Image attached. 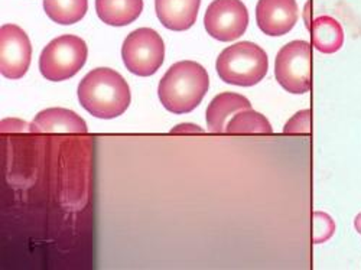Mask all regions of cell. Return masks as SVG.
<instances>
[{
	"mask_svg": "<svg viewBox=\"0 0 361 270\" xmlns=\"http://www.w3.org/2000/svg\"><path fill=\"white\" fill-rule=\"evenodd\" d=\"M44 9L52 22L73 25L85 16L88 0H44Z\"/></svg>",
	"mask_w": 361,
	"mask_h": 270,
	"instance_id": "obj_15",
	"label": "cell"
},
{
	"mask_svg": "<svg viewBox=\"0 0 361 270\" xmlns=\"http://www.w3.org/2000/svg\"><path fill=\"white\" fill-rule=\"evenodd\" d=\"M226 132L230 135H270L274 132L272 125L262 114L253 109L238 111L226 126Z\"/></svg>",
	"mask_w": 361,
	"mask_h": 270,
	"instance_id": "obj_16",
	"label": "cell"
},
{
	"mask_svg": "<svg viewBox=\"0 0 361 270\" xmlns=\"http://www.w3.org/2000/svg\"><path fill=\"white\" fill-rule=\"evenodd\" d=\"M311 45L322 54H336L344 44L341 23L331 16H318L310 25Z\"/></svg>",
	"mask_w": 361,
	"mask_h": 270,
	"instance_id": "obj_13",
	"label": "cell"
},
{
	"mask_svg": "<svg viewBox=\"0 0 361 270\" xmlns=\"http://www.w3.org/2000/svg\"><path fill=\"white\" fill-rule=\"evenodd\" d=\"M354 227H355V230L361 234V213L355 217V220H354Z\"/></svg>",
	"mask_w": 361,
	"mask_h": 270,
	"instance_id": "obj_21",
	"label": "cell"
},
{
	"mask_svg": "<svg viewBox=\"0 0 361 270\" xmlns=\"http://www.w3.org/2000/svg\"><path fill=\"white\" fill-rule=\"evenodd\" d=\"M201 0H155V11L161 23L171 31L190 29L198 16Z\"/></svg>",
	"mask_w": 361,
	"mask_h": 270,
	"instance_id": "obj_11",
	"label": "cell"
},
{
	"mask_svg": "<svg viewBox=\"0 0 361 270\" xmlns=\"http://www.w3.org/2000/svg\"><path fill=\"white\" fill-rule=\"evenodd\" d=\"M32 47L26 32L18 25L0 27V71L9 80L22 78L31 66Z\"/></svg>",
	"mask_w": 361,
	"mask_h": 270,
	"instance_id": "obj_8",
	"label": "cell"
},
{
	"mask_svg": "<svg viewBox=\"0 0 361 270\" xmlns=\"http://www.w3.org/2000/svg\"><path fill=\"white\" fill-rule=\"evenodd\" d=\"M172 135H188V133H204V130L197 126V125H191V123H183V125H178L171 130Z\"/></svg>",
	"mask_w": 361,
	"mask_h": 270,
	"instance_id": "obj_20",
	"label": "cell"
},
{
	"mask_svg": "<svg viewBox=\"0 0 361 270\" xmlns=\"http://www.w3.org/2000/svg\"><path fill=\"white\" fill-rule=\"evenodd\" d=\"M88 49L80 37L61 35L52 39L39 58L41 74L49 81H66L85 64Z\"/></svg>",
	"mask_w": 361,
	"mask_h": 270,
	"instance_id": "obj_4",
	"label": "cell"
},
{
	"mask_svg": "<svg viewBox=\"0 0 361 270\" xmlns=\"http://www.w3.org/2000/svg\"><path fill=\"white\" fill-rule=\"evenodd\" d=\"M209 87L207 70L195 61H179L162 77L158 94L166 110L175 114L190 113L200 106Z\"/></svg>",
	"mask_w": 361,
	"mask_h": 270,
	"instance_id": "obj_2",
	"label": "cell"
},
{
	"mask_svg": "<svg viewBox=\"0 0 361 270\" xmlns=\"http://www.w3.org/2000/svg\"><path fill=\"white\" fill-rule=\"evenodd\" d=\"M312 111L310 109L300 110L292 116L283 128L285 135H310L312 125Z\"/></svg>",
	"mask_w": 361,
	"mask_h": 270,
	"instance_id": "obj_18",
	"label": "cell"
},
{
	"mask_svg": "<svg viewBox=\"0 0 361 270\" xmlns=\"http://www.w3.org/2000/svg\"><path fill=\"white\" fill-rule=\"evenodd\" d=\"M252 109L250 102L237 93H221L213 99V102L208 104L205 118L208 130L212 133H223L226 130V120L231 114H237L238 111H243Z\"/></svg>",
	"mask_w": 361,
	"mask_h": 270,
	"instance_id": "obj_12",
	"label": "cell"
},
{
	"mask_svg": "<svg viewBox=\"0 0 361 270\" xmlns=\"http://www.w3.org/2000/svg\"><path fill=\"white\" fill-rule=\"evenodd\" d=\"M29 132L32 133H87L84 120L68 109H47L34 118L29 125Z\"/></svg>",
	"mask_w": 361,
	"mask_h": 270,
	"instance_id": "obj_10",
	"label": "cell"
},
{
	"mask_svg": "<svg viewBox=\"0 0 361 270\" xmlns=\"http://www.w3.org/2000/svg\"><path fill=\"white\" fill-rule=\"evenodd\" d=\"M27 128H29V125H26L23 120H19V118H6L2 122V133L25 132Z\"/></svg>",
	"mask_w": 361,
	"mask_h": 270,
	"instance_id": "obj_19",
	"label": "cell"
},
{
	"mask_svg": "<svg viewBox=\"0 0 361 270\" xmlns=\"http://www.w3.org/2000/svg\"><path fill=\"white\" fill-rule=\"evenodd\" d=\"M336 233V223L328 216L326 213L322 211H315L312 214V243L314 245H321L326 240L334 235Z\"/></svg>",
	"mask_w": 361,
	"mask_h": 270,
	"instance_id": "obj_17",
	"label": "cell"
},
{
	"mask_svg": "<svg viewBox=\"0 0 361 270\" xmlns=\"http://www.w3.org/2000/svg\"><path fill=\"white\" fill-rule=\"evenodd\" d=\"M275 77L288 93H308L312 87V45L292 41L282 47L275 59Z\"/></svg>",
	"mask_w": 361,
	"mask_h": 270,
	"instance_id": "obj_5",
	"label": "cell"
},
{
	"mask_svg": "<svg viewBox=\"0 0 361 270\" xmlns=\"http://www.w3.org/2000/svg\"><path fill=\"white\" fill-rule=\"evenodd\" d=\"M122 58L126 68L135 75H152L164 64V39L152 27H139L125 39Z\"/></svg>",
	"mask_w": 361,
	"mask_h": 270,
	"instance_id": "obj_6",
	"label": "cell"
},
{
	"mask_svg": "<svg viewBox=\"0 0 361 270\" xmlns=\"http://www.w3.org/2000/svg\"><path fill=\"white\" fill-rule=\"evenodd\" d=\"M216 70L227 84L252 87L259 84L267 74L269 58L257 44L237 42L219 55Z\"/></svg>",
	"mask_w": 361,
	"mask_h": 270,
	"instance_id": "obj_3",
	"label": "cell"
},
{
	"mask_svg": "<svg viewBox=\"0 0 361 270\" xmlns=\"http://www.w3.org/2000/svg\"><path fill=\"white\" fill-rule=\"evenodd\" d=\"M143 11V0H96L97 16L110 26H128Z\"/></svg>",
	"mask_w": 361,
	"mask_h": 270,
	"instance_id": "obj_14",
	"label": "cell"
},
{
	"mask_svg": "<svg viewBox=\"0 0 361 270\" xmlns=\"http://www.w3.org/2000/svg\"><path fill=\"white\" fill-rule=\"evenodd\" d=\"M204 26L214 39L231 42L245 35L249 26V11L242 0H214L207 8Z\"/></svg>",
	"mask_w": 361,
	"mask_h": 270,
	"instance_id": "obj_7",
	"label": "cell"
},
{
	"mask_svg": "<svg viewBox=\"0 0 361 270\" xmlns=\"http://www.w3.org/2000/svg\"><path fill=\"white\" fill-rule=\"evenodd\" d=\"M81 106L94 117L116 118L122 116L130 102V87L126 80L110 68L90 71L78 85Z\"/></svg>",
	"mask_w": 361,
	"mask_h": 270,
	"instance_id": "obj_1",
	"label": "cell"
},
{
	"mask_svg": "<svg viewBox=\"0 0 361 270\" xmlns=\"http://www.w3.org/2000/svg\"><path fill=\"white\" fill-rule=\"evenodd\" d=\"M256 22L264 35H286L298 22L296 0H259Z\"/></svg>",
	"mask_w": 361,
	"mask_h": 270,
	"instance_id": "obj_9",
	"label": "cell"
}]
</instances>
